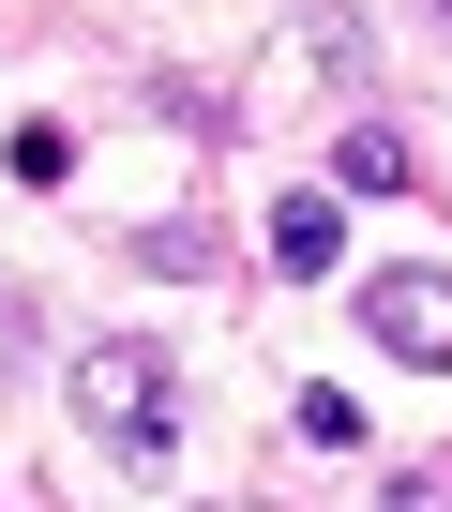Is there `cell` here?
<instances>
[{
	"label": "cell",
	"mask_w": 452,
	"mask_h": 512,
	"mask_svg": "<svg viewBox=\"0 0 452 512\" xmlns=\"http://www.w3.org/2000/svg\"><path fill=\"white\" fill-rule=\"evenodd\" d=\"M61 392H76V422H91L121 467H151V452L181 437V377H166V347H151V332H91Z\"/></svg>",
	"instance_id": "cell-1"
},
{
	"label": "cell",
	"mask_w": 452,
	"mask_h": 512,
	"mask_svg": "<svg viewBox=\"0 0 452 512\" xmlns=\"http://www.w3.org/2000/svg\"><path fill=\"white\" fill-rule=\"evenodd\" d=\"M362 332H377L392 362L452 377V272H377V287H362Z\"/></svg>",
	"instance_id": "cell-2"
},
{
	"label": "cell",
	"mask_w": 452,
	"mask_h": 512,
	"mask_svg": "<svg viewBox=\"0 0 452 512\" xmlns=\"http://www.w3.org/2000/svg\"><path fill=\"white\" fill-rule=\"evenodd\" d=\"M332 256H347V196H272V272H332Z\"/></svg>",
	"instance_id": "cell-3"
},
{
	"label": "cell",
	"mask_w": 452,
	"mask_h": 512,
	"mask_svg": "<svg viewBox=\"0 0 452 512\" xmlns=\"http://www.w3.org/2000/svg\"><path fill=\"white\" fill-rule=\"evenodd\" d=\"M332 196H407V136H392V121H347V151H332Z\"/></svg>",
	"instance_id": "cell-4"
},
{
	"label": "cell",
	"mask_w": 452,
	"mask_h": 512,
	"mask_svg": "<svg viewBox=\"0 0 452 512\" xmlns=\"http://www.w3.org/2000/svg\"><path fill=\"white\" fill-rule=\"evenodd\" d=\"M287 422H302V452H362V392H332V377H317Z\"/></svg>",
	"instance_id": "cell-5"
},
{
	"label": "cell",
	"mask_w": 452,
	"mask_h": 512,
	"mask_svg": "<svg viewBox=\"0 0 452 512\" xmlns=\"http://www.w3.org/2000/svg\"><path fill=\"white\" fill-rule=\"evenodd\" d=\"M302 61L317 76H362V16H302Z\"/></svg>",
	"instance_id": "cell-6"
},
{
	"label": "cell",
	"mask_w": 452,
	"mask_h": 512,
	"mask_svg": "<svg viewBox=\"0 0 452 512\" xmlns=\"http://www.w3.org/2000/svg\"><path fill=\"white\" fill-rule=\"evenodd\" d=\"M16 181H76V136L61 121H16Z\"/></svg>",
	"instance_id": "cell-7"
},
{
	"label": "cell",
	"mask_w": 452,
	"mask_h": 512,
	"mask_svg": "<svg viewBox=\"0 0 452 512\" xmlns=\"http://www.w3.org/2000/svg\"><path fill=\"white\" fill-rule=\"evenodd\" d=\"M437 16H452V0H437Z\"/></svg>",
	"instance_id": "cell-8"
}]
</instances>
